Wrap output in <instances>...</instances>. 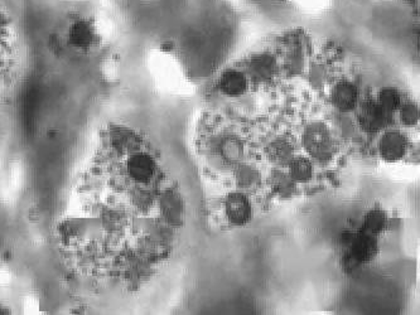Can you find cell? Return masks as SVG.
Instances as JSON below:
<instances>
[{
	"label": "cell",
	"mask_w": 420,
	"mask_h": 315,
	"mask_svg": "<svg viewBox=\"0 0 420 315\" xmlns=\"http://www.w3.org/2000/svg\"><path fill=\"white\" fill-rule=\"evenodd\" d=\"M98 30L93 20L88 18H76L71 22L67 30V43L80 52L93 49L98 43Z\"/></svg>",
	"instance_id": "cell-1"
},
{
	"label": "cell",
	"mask_w": 420,
	"mask_h": 315,
	"mask_svg": "<svg viewBox=\"0 0 420 315\" xmlns=\"http://www.w3.org/2000/svg\"><path fill=\"white\" fill-rule=\"evenodd\" d=\"M303 144L307 152L315 158L329 157L332 153V139L328 129L323 124H313L305 130Z\"/></svg>",
	"instance_id": "cell-2"
},
{
	"label": "cell",
	"mask_w": 420,
	"mask_h": 315,
	"mask_svg": "<svg viewBox=\"0 0 420 315\" xmlns=\"http://www.w3.org/2000/svg\"><path fill=\"white\" fill-rule=\"evenodd\" d=\"M127 174L129 178L140 184H144L153 179L156 174V163L153 158L144 153H135L127 160Z\"/></svg>",
	"instance_id": "cell-3"
},
{
	"label": "cell",
	"mask_w": 420,
	"mask_h": 315,
	"mask_svg": "<svg viewBox=\"0 0 420 315\" xmlns=\"http://www.w3.org/2000/svg\"><path fill=\"white\" fill-rule=\"evenodd\" d=\"M358 124L365 131L375 133L384 128L386 124V111L373 101L363 102L357 112Z\"/></svg>",
	"instance_id": "cell-4"
},
{
	"label": "cell",
	"mask_w": 420,
	"mask_h": 315,
	"mask_svg": "<svg viewBox=\"0 0 420 315\" xmlns=\"http://www.w3.org/2000/svg\"><path fill=\"white\" fill-rule=\"evenodd\" d=\"M101 227V223L96 220H88V218H75L64 222L59 227L62 239H67L70 242L83 241L90 237V234L96 232Z\"/></svg>",
	"instance_id": "cell-5"
},
{
	"label": "cell",
	"mask_w": 420,
	"mask_h": 315,
	"mask_svg": "<svg viewBox=\"0 0 420 315\" xmlns=\"http://www.w3.org/2000/svg\"><path fill=\"white\" fill-rule=\"evenodd\" d=\"M225 210L228 220L233 222V225L243 226L250 220V202L241 193H233L228 196L225 203Z\"/></svg>",
	"instance_id": "cell-6"
},
{
	"label": "cell",
	"mask_w": 420,
	"mask_h": 315,
	"mask_svg": "<svg viewBox=\"0 0 420 315\" xmlns=\"http://www.w3.org/2000/svg\"><path fill=\"white\" fill-rule=\"evenodd\" d=\"M378 252V242L373 234H366L365 231L356 234L351 241L350 257L354 263H366L371 260Z\"/></svg>",
	"instance_id": "cell-7"
},
{
	"label": "cell",
	"mask_w": 420,
	"mask_h": 315,
	"mask_svg": "<svg viewBox=\"0 0 420 315\" xmlns=\"http://www.w3.org/2000/svg\"><path fill=\"white\" fill-rule=\"evenodd\" d=\"M407 139L397 131H390L383 136L380 141V153L384 159L389 162H395L405 155L407 153Z\"/></svg>",
	"instance_id": "cell-8"
},
{
	"label": "cell",
	"mask_w": 420,
	"mask_h": 315,
	"mask_svg": "<svg viewBox=\"0 0 420 315\" xmlns=\"http://www.w3.org/2000/svg\"><path fill=\"white\" fill-rule=\"evenodd\" d=\"M357 88L350 82H341L332 93L333 105L341 111H351L357 104Z\"/></svg>",
	"instance_id": "cell-9"
},
{
	"label": "cell",
	"mask_w": 420,
	"mask_h": 315,
	"mask_svg": "<svg viewBox=\"0 0 420 315\" xmlns=\"http://www.w3.org/2000/svg\"><path fill=\"white\" fill-rule=\"evenodd\" d=\"M220 90L228 96H240L247 88V80L245 75L239 71L228 70L222 73L220 78Z\"/></svg>",
	"instance_id": "cell-10"
},
{
	"label": "cell",
	"mask_w": 420,
	"mask_h": 315,
	"mask_svg": "<svg viewBox=\"0 0 420 315\" xmlns=\"http://www.w3.org/2000/svg\"><path fill=\"white\" fill-rule=\"evenodd\" d=\"M276 70L275 59L270 54H257L249 64L250 76L257 81H267L273 77Z\"/></svg>",
	"instance_id": "cell-11"
},
{
	"label": "cell",
	"mask_w": 420,
	"mask_h": 315,
	"mask_svg": "<svg viewBox=\"0 0 420 315\" xmlns=\"http://www.w3.org/2000/svg\"><path fill=\"white\" fill-rule=\"evenodd\" d=\"M291 175L297 182H305L312 177V165L305 158H297L291 164Z\"/></svg>",
	"instance_id": "cell-12"
},
{
	"label": "cell",
	"mask_w": 420,
	"mask_h": 315,
	"mask_svg": "<svg viewBox=\"0 0 420 315\" xmlns=\"http://www.w3.org/2000/svg\"><path fill=\"white\" fill-rule=\"evenodd\" d=\"M386 226V216L381 210H373L368 213L365 220V232L373 234L381 232Z\"/></svg>",
	"instance_id": "cell-13"
},
{
	"label": "cell",
	"mask_w": 420,
	"mask_h": 315,
	"mask_svg": "<svg viewBox=\"0 0 420 315\" xmlns=\"http://www.w3.org/2000/svg\"><path fill=\"white\" fill-rule=\"evenodd\" d=\"M132 139V135L129 134L128 130L123 128H112L109 133V143L112 150L124 152L128 148L129 143Z\"/></svg>",
	"instance_id": "cell-14"
},
{
	"label": "cell",
	"mask_w": 420,
	"mask_h": 315,
	"mask_svg": "<svg viewBox=\"0 0 420 315\" xmlns=\"http://www.w3.org/2000/svg\"><path fill=\"white\" fill-rule=\"evenodd\" d=\"M400 95L395 88H386L380 93L379 104L386 112L397 110L400 106Z\"/></svg>",
	"instance_id": "cell-15"
},
{
	"label": "cell",
	"mask_w": 420,
	"mask_h": 315,
	"mask_svg": "<svg viewBox=\"0 0 420 315\" xmlns=\"http://www.w3.org/2000/svg\"><path fill=\"white\" fill-rule=\"evenodd\" d=\"M221 152L223 158L228 162H236L243 155V145L238 139L228 138L222 143Z\"/></svg>",
	"instance_id": "cell-16"
},
{
	"label": "cell",
	"mask_w": 420,
	"mask_h": 315,
	"mask_svg": "<svg viewBox=\"0 0 420 315\" xmlns=\"http://www.w3.org/2000/svg\"><path fill=\"white\" fill-rule=\"evenodd\" d=\"M292 149L286 144V141H276L270 146V155L276 162H286L291 157Z\"/></svg>",
	"instance_id": "cell-17"
},
{
	"label": "cell",
	"mask_w": 420,
	"mask_h": 315,
	"mask_svg": "<svg viewBox=\"0 0 420 315\" xmlns=\"http://www.w3.org/2000/svg\"><path fill=\"white\" fill-rule=\"evenodd\" d=\"M419 119V111L415 105H405L402 110V120L405 125H415Z\"/></svg>",
	"instance_id": "cell-18"
},
{
	"label": "cell",
	"mask_w": 420,
	"mask_h": 315,
	"mask_svg": "<svg viewBox=\"0 0 420 315\" xmlns=\"http://www.w3.org/2000/svg\"><path fill=\"white\" fill-rule=\"evenodd\" d=\"M12 23L11 19L1 8H0V42L6 41L8 35H11Z\"/></svg>",
	"instance_id": "cell-19"
},
{
	"label": "cell",
	"mask_w": 420,
	"mask_h": 315,
	"mask_svg": "<svg viewBox=\"0 0 420 315\" xmlns=\"http://www.w3.org/2000/svg\"><path fill=\"white\" fill-rule=\"evenodd\" d=\"M0 308H1V307H0ZM0 313H3V311H1V310H0Z\"/></svg>",
	"instance_id": "cell-20"
}]
</instances>
